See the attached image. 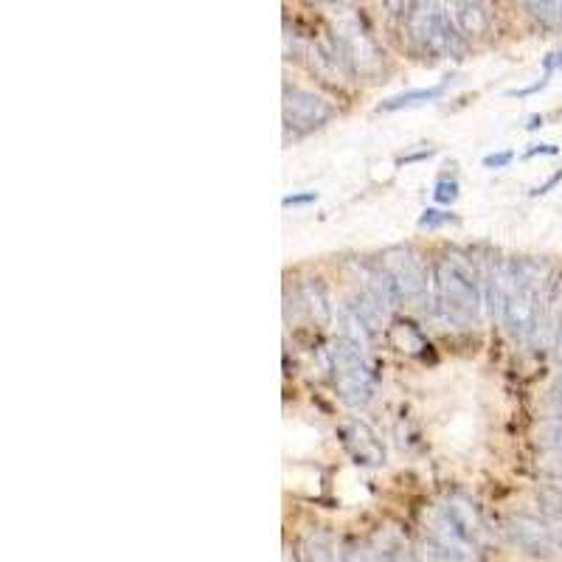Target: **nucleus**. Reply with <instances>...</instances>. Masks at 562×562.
Instances as JSON below:
<instances>
[{"mask_svg": "<svg viewBox=\"0 0 562 562\" xmlns=\"http://www.w3.org/2000/svg\"><path fill=\"white\" fill-rule=\"evenodd\" d=\"M540 273L543 268L526 259H506L495 276L498 290L501 318L515 338L529 340L543 326V307H540Z\"/></svg>", "mask_w": 562, "mask_h": 562, "instance_id": "nucleus-1", "label": "nucleus"}, {"mask_svg": "<svg viewBox=\"0 0 562 562\" xmlns=\"http://www.w3.org/2000/svg\"><path fill=\"white\" fill-rule=\"evenodd\" d=\"M436 290L450 315L461 321H479L481 315V288L475 281L473 268L459 256H445L436 265Z\"/></svg>", "mask_w": 562, "mask_h": 562, "instance_id": "nucleus-2", "label": "nucleus"}, {"mask_svg": "<svg viewBox=\"0 0 562 562\" xmlns=\"http://www.w3.org/2000/svg\"><path fill=\"white\" fill-rule=\"evenodd\" d=\"M333 371L340 400L346 405H366L374 394V369L369 363L366 346L340 335L333 344Z\"/></svg>", "mask_w": 562, "mask_h": 562, "instance_id": "nucleus-3", "label": "nucleus"}, {"mask_svg": "<svg viewBox=\"0 0 562 562\" xmlns=\"http://www.w3.org/2000/svg\"><path fill=\"white\" fill-rule=\"evenodd\" d=\"M408 29L411 37L436 57H461L464 54V37L441 3H416L408 18Z\"/></svg>", "mask_w": 562, "mask_h": 562, "instance_id": "nucleus-4", "label": "nucleus"}, {"mask_svg": "<svg viewBox=\"0 0 562 562\" xmlns=\"http://www.w3.org/2000/svg\"><path fill=\"white\" fill-rule=\"evenodd\" d=\"M506 537L520 551H526L529 557H540V560H554L562 551L543 515H509L506 518Z\"/></svg>", "mask_w": 562, "mask_h": 562, "instance_id": "nucleus-5", "label": "nucleus"}, {"mask_svg": "<svg viewBox=\"0 0 562 562\" xmlns=\"http://www.w3.org/2000/svg\"><path fill=\"white\" fill-rule=\"evenodd\" d=\"M383 270L391 276L394 288L400 290L403 301H416L425 295L428 290V273L422 268V262L416 259L414 250L408 248H391L383 256Z\"/></svg>", "mask_w": 562, "mask_h": 562, "instance_id": "nucleus-6", "label": "nucleus"}, {"mask_svg": "<svg viewBox=\"0 0 562 562\" xmlns=\"http://www.w3.org/2000/svg\"><path fill=\"white\" fill-rule=\"evenodd\" d=\"M284 119L299 127H321L333 119V104L326 102L324 97L313 93V90H284Z\"/></svg>", "mask_w": 562, "mask_h": 562, "instance_id": "nucleus-7", "label": "nucleus"}, {"mask_svg": "<svg viewBox=\"0 0 562 562\" xmlns=\"http://www.w3.org/2000/svg\"><path fill=\"white\" fill-rule=\"evenodd\" d=\"M344 441L346 448H349L351 459L358 461V464H383L385 461V450L380 445L378 434L366 425V422H349L344 428Z\"/></svg>", "mask_w": 562, "mask_h": 562, "instance_id": "nucleus-8", "label": "nucleus"}, {"mask_svg": "<svg viewBox=\"0 0 562 562\" xmlns=\"http://www.w3.org/2000/svg\"><path fill=\"white\" fill-rule=\"evenodd\" d=\"M453 18L459 32L470 34V37H479L490 29V14H486L484 3H470V0L453 3Z\"/></svg>", "mask_w": 562, "mask_h": 562, "instance_id": "nucleus-9", "label": "nucleus"}, {"mask_svg": "<svg viewBox=\"0 0 562 562\" xmlns=\"http://www.w3.org/2000/svg\"><path fill=\"white\" fill-rule=\"evenodd\" d=\"M371 560L374 562H414V557L408 554V543L396 531H383L374 540V549H371Z\"/></svg>", "mask_w": 562, "mask_h": 562, "instance_id": "nucleus-10", "label": "nucleus"}, {"mask_svg": "<svg viewBox=\"0 0 562 562\" xmlns=\"http://www.w3.org/2000/svg\"><path fill=\"white\" fill-rule=\"evenodd\" d=\"M301 560L304 562H338L335 557V540L329 531L315 529L301 543Z\"/></svg>", "mask_w": 562, "mask_h": 562, "instance_id": "nucleus-11", "label": "nucleus"}, {"mask_svg": "<svg viewBox=\"0 0 562 562\" xmlns=\"http://www.w3.org/2000/svg\"><path fill=\"white\" fill-rule=\"evenodd\" d=\"M445 93V85H434V88H416V90H405V93H396V97L385 99L380 104V110L385 113H394V110H403V108H416V104H428L436 102V99Z\"/></svg>", "mask_w": 562, "mask_h": 562, "instance_id": "nucleus-12", "label": "nucleus"}, {"mask_svg": "<svg viewBox=\"0 0 562 562\" xmlns=\"http://www.w3.org/2000/svg\"><path fill=\"white\" fill-rule=\"evenodd\" d=\"M349 310H351V313H355V318H358L360 324H363L366 329H369V333L380 329V326H383V321H385L383 304H380V301L374 299V295H371V293H360L358 299L351 301Z\"/></svg>", "mask_w": 562, "mask_h": 562, "instance_id": "nucleus-13", "label": "nucleus"}, {"mask_svg": "<svg viewBox=\"0 0 562 562\" xmlns=\"http://www.w3.org/2000/svg\"><path fill=\"white\" fill-rule=\"evenodd\" d=\"M419 562H473V560L428 535L425 537V543H422V560Z\"/></svg>", "mask_w": 562, "mask_h": 562, "instance_id": "nucleus-14", "label": "nucleus"}, {"mask_svg": "<svg viewBox=\"0 0 562 562\" xmlns=\"http://www.w3.org/2000/svg\"><path fill=\"white\" fill-rule=\"evenodd\" d=\"M531 18H537L543 26L562 29V0H531L526 3Z\"/></svg>", "mask_w": 562, "mask_h": 562, "instance_id": "nucleus-15", "label": "nucleus"}, {"mask_svg": "<svg viewBox=\"0 0 562 562\" xmlns=\"http://www.w3.org/2000/svg\"><path fill=\"white\" fill-rule=\"evenodd\" d=\"M304 295H307L310 313L318 318V324H329V318H333V307H329V301H326L324 288H321V284H307V288H304Z\"/></svg>", "mask_w": 562, "mask_h": 562, "instance_id": "nucleus-16", "label": "nucleus"}, {"mask_svg": "<svg viewBox=\"0 0 562 562\" xmlns=\"http://www.w3.org/2000/svg\"><path fill=\"white\" fill-rule=\"evenodd\" d=\"M537 445L546 448V453L562 456V422H549L537 430Z\"/></svg>", "mask_w": 562, "mask_h": 562, "instance_id": "nucleus-17", "label": "nucleus"}, {"mask_svg": "<svg viewBox=\"0 0 562 562\" xmlns=\"http://www.w3.org/2000/svg\"><path fill=\"white\" fill-rule=\"evenodd\" d=\"M456 223V217L450 211H439V209H425L419 217V228H441V225Z\"/></svg>", "mask_w": 562, "mask_h": 562, "instance_id": "nucleus-18", "label": "nucleus"}, {"mask_svg": "<svg viewBox=\"0 0 562 562\" xmlns=\"http://www.w3.org/2000/svg\"><path fill=\"white\" fill-rule=\"evenodd\" d=\"M434 200L441 205H450L459 200V183L456 180H439L434 189Z\"/></svg>", "mask_w": 562, "mask_h": 562, "instance_id": "nucleus-19", "label": "nucleus"}, {"mask_svg": "<svg viewBox=\"0 0 562 562\" xmlns=\"http://www.w3.org/2000/svg\"><path fill=\"white\" fill-rule=\"evenodd\" d=\"M540 498H543V504H546L543 512H554V515H562V484L546 486V490L540 492Z\"/></svg>", "mask_w": 562, "mask_h": 562, "instance_id": "nucleus-20", "label": "nucleus"}, {"mask_svg": "<svg viewBox=\"0 0 562 562\" xmlns=\"http://www.w3.org/2000/svg\"><path fill=\"white\" fill-rule=\"evenodd\" d=\"M338 562H374L371 560V551H366L363 546H346L344 551H340V557H338Z\"/></svg>", "mask_w": 562, "mask_h": 562, "instance_id": "nucleus-21", "label": "nucleus"}, {"mask_svg": "<svg viewBox=\"0 0 562 562\" xmlns=\"http://www.w3.org/2000/svg\"><path fill=\"white\" fill-rule=\"evenodd\" d=\"M512 160H515V153H512V149H504V153L484 155V160H481V164H484L486 169H504V167H509Z\"/></svg>", "mask_w": 562, "mask_h": 562, "instance_id": "nucleus-22", "label": "nucleus"}, {"mask_svg": "<svg viewBox=\"0 0 562 562\" xmlns=\"http://www.w3.org/2000/svg\"><path fill=\"white\" fill-rule=\"evenodd\" d=\"M540 467H543L546 473H549L551 479L557 481V484H562V456H551L549 453V459H546Z\"/></svg>", "mask_w": 562, "mask_h": 562, "instance_id": "nucleus-23", "label": "nucleus"}, {"mask_svg": "<svg viewBox=\"0 0 562 562\" xmlns=\"http://www.w3.org/2000/svg\"><path fill=\"white\" fill-rule=\"evenodd\" d=\"M315 200H318V194H315V192L288 194V198L281 200V205H284V209H290V205H310V203H315Z\"/></svg>", "mask_w": 562, "mask_h": 562, "instance_id": "nucleus-24", "label": "nucleus"}, {"mask_svg": "<svg viewBox=\"0 0 562 562\" xmlns=\"http://www.w3.org/2000/svg\"><path fill=\"white\" fill-rule=\"evenodd\" d=\"M543 70H546V79H549L551 74H554V70H562V48H560V52L546 54V57H543Z\"/></svg>", "mask_w": 562, "mask_h": 562, "instance_id": "nucleus-25", "label": "nucleus"}, {"mask_svg": "<svg viewBox=\"0 0 562 562\" xmlns=\"http://www.w3.org/2000/svg\"><path fill=\"white\" fill-rule=\"evenodd\" d=\"M560 180H562V169H560V172H554V175H551V178H549V180H546V183H543V186H537L535 192H531V198H540V194L551 192V189H554V186H557V183H560Z\"/></svg>", "mask_w": 562, "mask_h": 562, "instance_id": "nucleus-26", "label": "nucleus"}, {"mask_svg": "<svg viewBox=\"0 0 562 562\" xmlns=\"http://www.w3.org/2000/svg\"><path fill=\"white\" fill-rule=\"evenodd\" d=\"M546 85H549V79H540V82L529 85V88H520V90H509V97H531V93H537V90H543Z\"/></svg>", "mask_w": 562, "mask_h": 562, "instance_id": "nucleus-27", "label": "nucleus"}, {"mask_svg": "<svg viewBox=\"0 0 562 562\" xmlns=\"http://www.w3.org/2000/svg\"><path fill=\"white\" fill-rule=\"evenodd\" d=\"M557 153H560V149H557L554 144H537V147H531L524 158L529 160V158H537V155H557Z\"/></svg>", "mask_w": 562, "mask_h": 562, "instance_id": "nucleus-28", "label": "nucleus"}, {"mask_svg": "<svg viewBox=\"0 0 562 562\" xmlns=\"http://www.w3.org/2000/svg\"><path fill=\"white\" fill-rule=\"evenodd\" d=\"M430 155H434V149H422V153L405 155V158H400V164H414V160H425V158H430Z\"/></svg>", "mask_w": 562, "mask_h": 562, "instance_id": "nucleus-29", "label": "nucleus"}, {"mask_svg": "<svg viewBox=\"0 0 562 562\" xmlns=\"http://www.w3.org/2000/svg\"><path fill=\"white\" fill-rule=\"evenodd\" d=\"M529 130H537V127H543V119L540 115H531V124H526Z\"/></svg>", "mask_w": 562, "mask_h": 562, "instance_id": "nucleus-30", "label": "nucleus"}, {"mask_svg": "<svg viewBox=\"0 0 562 562\" xmlns=\"http://www.w3.org/2000/svg\"><path fill=\"white\" fill-rule=\"evenodd\" d=\"M414 562H419V560H414Z\"/></svg>", "mask_w": 562, "mask_h": 562, "instance_id": "nucleus-31", "label": "nucleus"}]
</instances>
